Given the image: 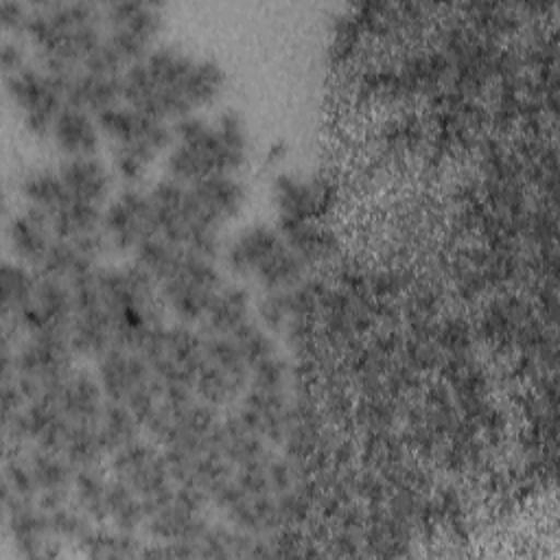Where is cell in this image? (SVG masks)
<instances>
[{"label":"cell","instance_id":"obj_6","mask_svg":"<svg viewBox=\"0 0 560 560\" xmlns=\"http://www.w3.org/2000/svg\"><path fill=\"white\" fill-rule=\"evenodd\" d=\"M103 232L116 252H133L144 238L158 234L149 192L127 186L109 199L103 210Z\"/></svg>","mask_w":560,"mask_h":560},{"label":"cell","instance_id":"obj_24","mask_svg":"<svg viewBox=\"0 0 560 560\" xmlns=\"http://www.w3.org/2000/svg\"><path fill=\"white\" fill-rule=\"evenodd\" d=\"M26 459L39 492H68L72 488L77 468L61 453L33 446Z\"/></svg>","mask_w":560,"mask_h":560},{"label":"cell","instance_id":"obj_12","mask_svg":"<svg viewBox=\"0 0 560 560\" xmlns=\"http://www.w3.org/2000/svg\"><path fill=\"white\" fill-rule=\"evenodd\" d=\"M68 192L77 201L101 206L112 192V173L103 160L96 155L85 158H63L57 166Z\"/></svg>","mask_w":560,"mask_h":560},{"label":"cell","instance_id":"obj_8","mask_svg":"<svg viewBox=\"0 0 560 560\" xmlns=\"http://www.w3.org/2000/svg\"><path fill=\"white\" fill-rule=\"evenodd\" d=\"M44 394L55 398L61 413L72 424H98L101 411L107 400L98 376L85 370H72L59 387Z\"/></svg>","mask_w":560,"mask_h":560},{"label":"cell","instance_id":"obj_1","mask_svg":"<svg viewBox=\"0 0 560 560\" xmlns=\"http://www.w3.org/2000/svg\"><path fill=\"white\" fill-rule=\"evenodd\" d=\"M173 125V147L166 153V175L192 184L210 175H236L247 160V127L234 109L214 120L188 114Z\"/></svg>","mask_w":560,"mask_h":560},{"label":"cell","instance_id":"obj_30","mask_svg":"<svg viewBox=\"0 0 560 560\" xmlns=\"http://www.w3.org/2000/svg\"><path fill=\"white\" fill-rule=\"evenodd\" d=\"M50 521V532L52 536H63L70 540H83L92 529H90V516L81 512L79 508H70L68 503L48 512Z\"/></svg>","mask_w":560,"mask_h":560},{"label":"cell","instance_id":"obj_27","mask_svg":"<svg viewBox=\"0 0 560 560\" xmlns=\"http://www.w3.org/2000/svg\"><path fill=\"white\" fill-rule=\"evenodd\" d=\"M72 490L77 497V505L81 512H85L94 521H105V492H107V479L96 470V466L77 468Z\"/></svg>","mask_w":560,"mask_h":560},{"label":"cell","instance_id":"obj_31","mask_svg":"<svg viewBox=\"0 0 560 560\" xmlns=\"http://www.w3.org/2000/svg\"><path fill=\"white\" fill-rule=\"evenodd\" d=\"M28 11H31V7H26L18 0H0V22H2L4 35L24 33Z\"/></svg>","mask_w":560,"mask_h":560},{"label":"cell","instance_id":"obj_14","mask_svg":"<svg viewBox=\"0 0 560 560\" xmlns=\"http://www.w3.org/2000/svg\"><path fill=\"white\" fill-rule=\"evenodd\" d=\"M66 105L85 109L90 114H101L118 103H122L120 77L94 74L88 70H77L63 85Z\"/></svg>","mask_w":560,"mask_h":560},{"label":"cell","instance_id":"obj_19","mask_svg":"<svg viewBox=\"0 0 560 560\" xmlns=\"http://www.w3.org/2000/svg\"><path fill=\"white\" fill-rule=\"evenodd\" d=\"M20 192L26 199V206L46 210L52 214L61 208L70 197L59 171L55 168H33L20 179Z\"/></svg>","mask_w":560,"mask_h":560},{"label":"cell","instance_id":"obj_17","mask_svg":"<svg viewBox=\"0 0 560 560\" xmlns=\"http://www.w3.org/2000/svg\"><path fill=\"white\" fill-rule=\"evenodd\" d=\"M247 383H249V376L230 372V370L203 359V365L199 368V372L195 376L192 392L199 400L219 407V405L232 402L245 389Z\"/></svg>","mask_w":560,"mask_h":560},{"label":"cell","instance_id":"obj_4","mask_svg":"<svg viewBox=\"0 0 560 560\" xmlns=\"http://www.w3.org/2000/svg\"><path fill=\"white\" fill-rule=\"evenodd\" d=\"M221 287L223 278L214 260L186 249L175 271L160 282V295L177 322L195 324L201 322Z\"/></svg>","mask_w":560,"mask_h":560},{"label":"cell","instance_id":"obj_7","mask_svg":"<svg viewBox=\"0 0 560 560\" xmlns=\"http://www.w3.org/2000/svg\"><path fill=\"white\" fill-rule=\"evenodd\" d=\"M96 361H98V381L103 385L107 400L125 402L138 387H142L153 378V370L149 361L131 348L112 346Z\"/></svg>","mask_w":560,"mask_h":560},{"label":"cell","instance_id":"obj_2","mask_svg":"<svg viewBox=\"0 0 560 560\" xmlns=\"http://www.w3.org/2000/svg\"><path fill=\"white\" fill-rule=\"evenodd\" d=\"M197 61L199 57L175 44H155L122 72V103L166 122L192 114L190 85Z\"/></svg>","mask_w":560,"mask_h":560},{"label":"cell","instance_id":"obj_28","mask_svg":"<svg viewBox=\"0 0 560 560\" xmlns=\"http://www.w3.org/2000/svg\"><path fill=\"white\" fill-rule=\"evenodd\" d=\"M61 455L74 466V468H88L96 466L105 453L96 424H70L68 438L63 442Z\"/></svg>","mask_w":560,"mask_h":560},{"label":"cell","instance_id":"obj_13","mask_svg":"<svg viewBox=\"0 0 560 560\" xmlns=\"http://www.w3.org/2000/svg\"><path fill=\"white\" fill-rule=\"evenodd\" d=\"M284 243L280 230L269 225H252L243 230L228 247H225V265L236 276H254L256 269Z\"/></svg>","mask_w":560,"mask_h":560},{"label":"cell","instance_id":"obj_22","mask_svg":"<svg viewBox=\"0 0 560 560\" xmlns=\"http://www.w3.org/2000/svg\"><path fill=\"white\" fill-rule=\"evenodd\" d=\"M105 510H107V518L116 525L118 532L131 534L142 523H147V510H144V503H142L140 494H136L118 477L107 479Z\"/></svg>","mask_w":560,"mask_h":560},{"label":"cell","instance_id":"obj_29","mask_svg":"<svg viewBox=\"0 0 560 560\" xmlns=\"http://www.w3.org/2000/svg\"><path fill=\"white\" fill-rule=\"evenodd\" d=\"M241 352V357L245 359V363L249 365V370L254 365H258L260 361L273 357V343L269 339L267 332H262L254 322H245L241 324L232 335H230Z\"/></svg>","mask_w":560,"mask_h":560},{"label":"cell","instance_id":"obj_20","mask_svg":"<svg viewBox=\"0 0 560 560\" xmlns=\"http://www.w3.org/2000/svg\"><path fill=\"white\" fill-rule=\"evenodd\" d=\"M304 256L293 249L287 241L256 269L254 278L260 287H265L267 291H287L293 284H298V280H302L304 273Z\"/></svg>","mask_w":560,"mask_h":560},{"label":"cell","instance_id":"obj_3","mask_svg":"<svg viewBox=\"0 0 560 560\" xmlns=\"http://www.w3.org/2000/svg\"><path fill=\"white\" fill-rule=\"evenodd\" d=\"M96 122L112 144L114 168L127 186H136L151 162L171 149L175 140L171 122L147 116L125 103L96 114Z\"/></svg>","mask_w":560,"mask_h":560},{"label":"cell","instance_id":"obj_11","mask_svg":"<svg viewBox=\"0 0 560 560\" xmlns=\"http://www.w3.org/2000/svg\"><path fill=\"white\" fill-rule=\"evenodd\" d=\"M50 138L66 158H85L96 155L103 133L94 114L63 105L52 122Z\"/></svg>","mask_w":560,"mask_h":560},{"label":"cell","instance_id":"obj_15","mask_svg":"<svg viewBox=\"0 0 560 560\" xmlns=\"http://www.w3.org/2000/svg\"><path fill=\"white\" fill-rule=\"evenodd\" d=\"M70 346L74 354L94 359L114 346V322L103 304L74 308L70 322Z\"/></svg>","mask_w":560,"mask_h":560},{"label":"cell","instance_id":"obj_26","mask_svg":"<svg viewBox=\"0 0 560 560\" xmlns=\"http://www.w3.org/2000/svg\"><path fill=\"white\" fill-rule=\"evenodd\" d=\"M184 252H186V247H179V245L166 241L164 236L153 234V236L144 238L133 249V260L144 271H149L158 280V284H160L162 280H166L175 271V267L179 265Z\"/></svg>","mask_w":560,"mask_h":560},{"label":"cell","instance_id":"obj_10","mask_svg":"<svg viewBox=\"0 0 560 560\" xmlns=\"http://www.w3.org/2000/svg\"><path fill=\"white\" fill-rule=\"evenodd\" d=\"M105 31L122 33L147 46H155V37L162 31V7L142 0H118L103 7Z\"/></svg>","mask_w":560,"mask_h":560},{"label":"cell","instance_id":"obj_23","mask_svg":"<svg viewBox=\"0 0 560 560\" xmlns=\"http://www.w3.org/2000/svg\"><path fill=\"white\" fill-rule=\"evenodd\" d=\"M96 431H98L105 453L112 455L114 451H118L120 446H125L138 438L140 422L125 402L105 400Z\"/></svg>","mask_w":560,"mask_h":560},{"label":"cell","instance_id":"obj_16","mask_svg":"<svg viewBox=\"0 0 560 560\" xmlns=\"http://www.w3.org/2000/svg\"><path fill=\"white\" fill-rule=\"evenodd\" d=\"M249 319V293L238 284H223L201 317L203 335H232Z\"/></svg>","mask_w":560,"mask_h":560},{"label":"cell","instance_id":"obj_32","mask_svg":"<svg viewBox=\"0 0 560 560\" xmlns=\"http://www.w3.org/2000/svg\"><path fill=\"white\" fill-rule=\"evenodd\" d=\"M0 63L4 74H11L24 66H28L26 59V50L22 46V42L15 35H4L2 44H0Z\"/></svg>","mask_w":560,"mask_h":560},{"label":"cell","instance_id":"obj_9","mask_svg":"<svg viewBox=\"0 0 560 560\" xmlns=\"http://www.w3.org/2000/svg\"><path fill=\"white\" fill-rule=\"evenodd\" d=\"M7 238L15 260L37 269L55 238L50 214L46 210L26 206L9 219Z\"/></svg>","mask_w":560,"mask_h":560},{"label":"cell","instance_id":"obj_18","mask_svg":"<svg viewBox=\"0 0 560 560\" xmlns=\"http://www.w3.org/2000/svg\"><path fill=\"white\" fill-rule=\"evenodd\" d=\"M0 284H2V315L4 322L15 319L33 300L37 271L33 267L22 265L18 260H4L0 269Z\"/></svg>","mask_w":560,"mask_h":560},{"label":"cell","instance_id":"obj_5","mask_svg":"<svg viewBox=\"0 0 560 560\" xmlns=\"http://www.w3.org/2000/svg\"><path fill=\"white\" fill-rule=\"evenodd\" d=\"M4 88L9 98L22 112L26 129L37 138H50L52 122L66 105L63 85L42 66L28 63L4 74Z\"/></svg>","mask_w":560,"mask_h":560},{"label":"cell","instance_id":"obj_25","mask_svg":"<svg viewBox=\"0 0 560 560\" xmlns=\"http://www.w3.org/2000/svg\"><path fill=\"white\" fill-rule=\"evenodd\" d=\"M94 267H96V260L85 256L74 243L63 238H52L42 265L35 271L66 280L70 284L72 280H77L79 276L88 273Z\"/></svg>","mask_w":560,"mask_h":560},{"label":"cell","instance_id":"obj_21","mask_svg":"<svg viewBox=\"0 0 560 560\" xmlns=\"http://www.w3.org/2000/svg\"><path fill=\"white\" fill-rule=\"evenodd\" d=\"M55 238L74 241L103 228V208L77 199H68L50 214Z\"/></svg>","mask_w":560,"mask_h":560}]
</instances>
